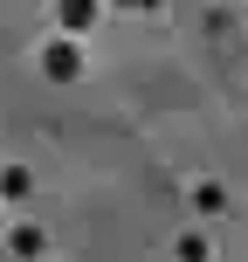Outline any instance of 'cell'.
<instances>
[{"mask_svg":"<svg viewBox=\"0 0 248 262\" xmlns=\"http://www.w3.org/2000/svg\"><path fill=\"white\" fill-rule=\"evenodd\" d=\"M49 76H76V49H69V41L49 49Z\"/></svg>","mask_w":248,"mask_h":262,"instance_id":"cell-1","label":"cell"}]
</instances>
